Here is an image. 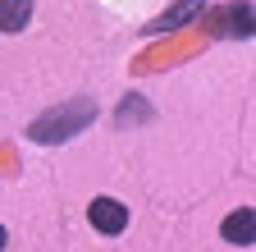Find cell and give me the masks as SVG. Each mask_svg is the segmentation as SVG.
<instances>
[{"label": "cell", "mask_w": 256, "mask_h": 252, "mask_svg": "<svg viewBox=\"0 0 256 252\" xmlns=\"http://www.w3.org/2000/svg\"><path fill=\"white\" fill-rule=\"evenodd\" d=\"M220 33L229 37H256V10L252 5H229L220 14Z\"/></svg>", "instance_id": "277c9868"}, {"label": "cell", "mask_w": 256, "mask_h": 252, "mask_svg": "<svg viewBox=\"0 0 256 252\" xmlns=\"http://www.w3.org/2000/svg\"><path fill=\"white\" fill-rule=\"evenodd\" d=\"M87 215H92V225L101 229V234H124L128 229V206L114 202V197H92Z\"/></svg>", "instance_id": "7a4b0ae2"}, {"label": "cell", "mask_w": 256, "mask_h": 252, "mask_svg": "<svg viewBox=\"0 0 256 252\" xmlns=\"http://www.w3.org/2000/svg\"><path fill=\"white\" fill-rule=\"evenodd\" d=\"M229 243H256V211L252 206H242V211H234V215H224V229H220Z\"/></svg>", "instance_id": "5b68a950"}, {"label": "cell", "mask_w": 256, "mask_h": 252, "mask_svg": "<svg viewBox=\"0 0 256 252\" xmlns=\"http://www.w3.org/2000/svg\"><path fill=\"white\" fill-rule=\"evenodd\" d=\"M92 115H96V110H92L87 101H74L69 110H60V115H46V119H37V124H32V138H37V142H64L69 133H78L82 124L92 119Z\"/></svg>", "instance_id": "6da1fadb"}, {"label": "cell", "mask_w": 256, "mask_h": 252, "mask_svg": "<svg viewBox=\"0 0 256 252\" xmlns=\"http://www.w3.org/2000/svg\"><path fill=\"white\" fill-rule=\"evenodd\" d=\"M202 10H206V0H178V5H174L170 14H160V19L146 28V37H165V33H174L178 23H188L192 14H202Z\"/></svg>", "instance_id": "3957f363"}, {"label": "cell", "mask_w": 256, "mask_h": 252, "mask_svg": "<svg viewBox=\"0 0 256 252\" xmlns=\"http://www.w3.org/2000/svg\"><path fill=\"white\" fill-rule=\"evenodd\" d=\"M32 19V0H0V33H18Z\"/></svg>", "instance_id": "8992f818"}, {"label": "cell", "mask_w": 256, "mask_h": 252, "mask_svg": "<svg viewBox=\"0 0 256 252\" xmlns=\"http://www.w3.org/2000/svg\"><path fill=\"white\" fill-rule=\"evenodd\" d=\"M0 247H5V225H0Z\"/></svg>", "instance_id": "52a82bcc"}]
</instances>
